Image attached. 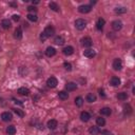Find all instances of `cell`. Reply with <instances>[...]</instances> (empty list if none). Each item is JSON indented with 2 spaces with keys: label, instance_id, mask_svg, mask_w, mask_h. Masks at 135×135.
I'll return each mask as SVG.
<instances>
[{
  "label": "cell",
  "instance_id": "cell-1",
  "mask_svg": "<svg viewBox=\"0 0 135 135\" xmlns=\"http://www.w3.org/2000/svg\"><path fill=\"white\" fill-rule=\"evenodd\" d=\"M75 27L77 30H79V31L85 30V27H87V21L84 19H77L75 21Z\"/></svg>",
  "mask_w": 135,
  "mask_h": 135
},
{
  "label": "cell",
  "instance_id": "cell-2",
  "mask_svg": "<svg viewBox=\"0 0 135 135\" xmlns=\"http://www.w3.org/2000/svg\"><path fill=\"white\" fill-rule=\"evenodd\" d=\"M47 85L49 88H55L57 85H58V81L55 77H50L48 80H47Z\"/></svg>",
  "mask_w": 135,
  "mask_h": 135
},
{
  "label": "cell",
  "instance_id": "cell-3",
  "mask_svg": "<svg viewBox=\"0 0 135 135\" xmlns=\"http://www.w3.org/2000/svg\"><path fill=\"white\" fill-rule=\"evenodd\" d=\"M92 10L91 5H88V4H84V5H80V7H78V11L80 13L82 14H87V13H90Z\"/></svg>",
  "mask_w": 135,
  "mask_h": 135
},
{
  "label": "cell",
  "instance_id": "cell-4",
  "mask_svg": "<svg viewBox=\"0 0 135 135\" xmlns=\"http://www.w3.org/2000/svg\"><path fill=\"white\" fill-rule=\"evenodd\" d=\"M43 33L48 36V38H49V37H51L52 35H54V34H55V28L52 27V25H48V27L44 28Z\"/></svg>",
  "mask_w": 135,
  "mask_h": 135
},
{
  "label": "cell",
  "instance_id": "cell-5",
  "mask_svg": "<svg viewBox=\"0 0 135 135\" xmlns=\"http://www.w3.org/2000/svg\"><path fill=\"white\" fill-rule=\"evenodd\" d=\"M1 118L3 121H11V120L13 119V115L10 112H3V113L1 114Z\"/></svg>",
  "mask_w": 135,
  "mask_h": 135
},
{
  "label": "cell",
  "instance_id": "cell-6",
  "mask_svg": "<svg viewBox=\"0 0 135 135\" xmlns=\"http://www.w3.org/2000/svg\"><path fill=\"white\" fill-rule=\"evenodd\" d=\"M112 28H113L114 31H120L122 28V22L119 21V20H115V21L112 22Z\"/></svg>",
  "mask_w": 135,
  "mask_h": 135
},
{
  "label": "cell",
  "instance_id": "cell-7",
  "mask_svg": "<svg viewBox=\"0 0 135 135\" xmlns=\"http://www.w3.org/2000/svg\"><path fill=\"white\" fill-rule=\"evenodd\" d=\"M81 42H82V45L85 48H90L92 44H93V41L90 37H85V38L81 39Z\"/></svg>",
  "mask_w": 135,
  "mask_h": 135
},
{
  "label": "cell",
  "instance_id": "cell-8",
  "mask_svg": "<svg viewBox=\"0 0 135 135\" xmlns=\"http://www.w3.org/2000/svg\"><path fill=\"white\" fill-rule=\"evenodd\" d=\"M113 68H114V70H116V71L121 70V68H122V61L120 59H115L113 61Z\"/></svg>",
  "mask_w": 135,
  "mask_h": 135
},
{
  "label": "cell",
  "instance_id": "cell-9",
  "mask_svg": "<svg viewBox=\"0 0 135 135\" xmlns=\"http://www.w3.org/2000/svg\"><path fill=\"white\" fill-rule=\"evenodd\" d=\"M55 54H56V50L53 47L47 48V50H45V55H47L48 57H53Z\"/></svg>",
  "mask_w": 135,
  "mask_h": 135
},
{
  "label": "cell",
  "instance_id": "cell-10",
  "mask_svg": "<svg viewBox=\"0 0 135 135\" xmlns=\"http://www.w3.org/2000/svg\"><path fill=\"white\" fill-rule=\"evenodd\" d=\"M62 52H64V54L65 56H70L74 53V49H73V47H71V45H68V47H65L64 50H62Z\"/></svg>",
  "mask_w": 135,
  "mask_h": 135
},
{
  "label": "cell",
  "instance_id": "cell-11",
  "mask_svg": "<svg viewBox=\"0 0 135 135\" xmlns=\"http://www.w3.org/2000/svg\"><path fill=\"white\" fill-rule=\"evenodd\" d=\"M120 78H118V77H116V76H114V77H112L111 80H110V84L111 85H113V87H118V85H120Z\"/></svg>",
  "mask_w": 135,
  "mask_h": 135
},
{
  "label": "cell",
  "instance_id": "cell-12",
  "mask_svg": "<svg viewBox=\"0 0 135 135\" xmlns=\"http://www.w3.org/2000/svg\"><path fill=\"white\" fill-rule=\"evenodd\" d=\"M84 55L85 57H88V58H93V57L96 55V53H95V51H94V50H91V49H89V50H85L84 52Z\"/></svg>",
  "mask_w": 135,
  "mask_h": 135
},
{
  "label": "cell",
  "instance_id": "cell-13",
  "mask_svg": "<svg viewBox=\"0 0 135 135\" xmlns=\"http://www.w3.org/2000/svg\"><path fill=\"white\" fill-rule=\"evenodd\" d=\"M91 118V115L88 113V112H81V114H80V119L82 120V121H85V122H87L89 121Z\"/></svg>",
  "mask_w": 135,
  "mask_h": 135
},
{
  "label": "cell",
  "instance_id": "cell-14",
  "mask_svg": "<svg viewBox=\"0 0 135 135\" xmlns=\"http://www.w3.org/2000/svg\"><path fill=\"white\" fill-rule=\"evenodd\" d=\"M105 23H106L105 19H103V18H99L98 20H97V22H96V28H97V30L101 31L102 28H103V27H105Z\"/></svg>",
  "mask_w": 135,
  "mask_h": 135
},
{
  "label": "cell",
  "instance_id": "cell-15",
  "mask_svg": "<svg viewBox=\"0 0 135 135\" xmlns=\"http://www.w3.org/2000/svg\"><path fill=\"white\" fill-rule=\"evenodd\" d=\"M57 125H58V122H57V120H55V119H51L48 121V127H49V129H51V130L56 129Z\"/></svg>",
  "mask_w": 135,
  "mask_h": 135
},
{
  "label": "cell",
  "instance_id": "cell-16",
  "mask_svg": "<svg viewBox=\"0 0 135 135\" xmlns=\"http://www.w3.org/2000/svg\"><path fill=\"white\" fill-rule=\"evenodd\" d=\"M65 89H67V91H74L77 89V85L75 82H68L65 85Z\"/></svg>",
  "mask_w": 135,
  "mask_h": 135
},
{
  "label": "cell",
  "instance_id": "cell-17",
  "mask_svg": "<svg viewBox=\"0 0 135 135\" xmlns=\"http://www.w3.org/2000/svg\"><path fill=\"white\" fill-rule=\"evenodd\" d=\"M18 93L20 94V95L28 96V94H30V90H28V88H24V87H22V88H19V89H18Z\"/></svg>",
  "mask_w": 135,
  "mask_h": 135
},
{
  "label": "cell",
  "instance_id": "cell-18",
  "mask_svg": "<svg viewBox=\"0 0 135 135\" xmlns=\"http://www.w3.org/2000/svg\"><path fill=\"white\" fill-rule=\"evenodd\" d=\"M1 25H2V28H5V30H7V28H11V25H12V23H11V21L8 19H3L1 21Z\"/></svg>",
  "mask_w": 135,
  "mask_h": 135
},
{
  "label": "cell",
  "instance_id": "cell-19",
  "mask_svg": "<svg viewBox=\"0 0 135 135\" xmlns=\"http://www.w3.org/2000/svg\"><path fill=\"white\" fill-rule=\"evenodd\" d=\"M111 113H112V110L110 108H102L101 110H100V114H101V115L109 116V115H111Z\"/></svg>",
  "mask_w": 135,
  "mask_h": 135
},
{
  "label": "cell",
  "instance_id": "cell-20",
  "mask_svg": "<svg viewBox=\"0 0 135 135\" xmlns=\"http://www.w3.org/2000/svg\"><path fill=\"white\" fill-rule=\"evenodd\" d=\"M14 36H15L16 39H21L22 38V31L20 28H17L15 30V33H14Z\"/></svg>",
  "mask_w": 135,
  "mask_h": 135
},
{
  "label": "cell",
  "instance_id": "cell-21",
  "mask_svg": "<svg viewBox=\"0 0 135 135\" xmlns=\"http://www.w3.org/2000/svg\"><path fill=\"white\" fill-rule=\"evenodd\" d=\"M58 97L61 100H65V99L69 98V94L64 91H60V92H58Z\"/></svg>",
  "mask_w": 135,
  "mask_h": 135
},
{
  "label": "cell",
  "instance_id": "cell-22",
  "mask_svg": "<svg viewBox=\"0 0 135 135\" xmlns=\"http://www.w3.org/2000/svg\"><path fill=\"white\" fill-rule=\"evenodd\" d=\"M49 7H50V8L52 11H54V12H58L59 11V7H58V4H57L56 2H50Z\"/></svg>",
  "mask_w": 135,
  "mask_h": 135
},
{
  "label": "cell",
  "instance_id": "cell-23",
  "mask_svg": "<svg viewBox=\"0 0 135 135\" xmlns=\"http://www.w3.org/2000/svg\"><path fill=\"white\" fill-rule=\"evenodd\" d=\"M89 132H90L91 135H97L98 133H100V130L97 127H91L89 129Z\"/></svg>",
  "mask_w": 135,
  "mask_h": 135
},
{
  "label": "cell",
  "instance_id": "cell-24",
  "mask_svg": "<svg viewBox=\"0 0 135 135\" xmlns=\"http://www.w3.org/2000/svg\"><path fill=\"white\" fill-rule=\"evenodd\" d=\"M87 101L88 102H94L96 101V96L93 93H89L87 95Z\"/></svg>",
  "mask_w": 135,
  "mask_h": 135
},
{
  "label": "cell",
  "instance_id": "cell-25",
  "mask_svg": "<svg viewBox=\"0 0 135 135\" xmlns=\"http://www.w3.org/2000/svg\"><path fill=\"white\" fill-rule=\"evenodd\" d=\"M54 42H55L56 44H58V45H62L64 43V39L62 38L61 36H57L55 39H54Z\"/></svg>",
  "mask_w": 135,
  "mask_h": 135
},
{
  "label": "cell",
  "instance_id": "cell-26",
  "mask_svg": "<svg viewBox=\"0 0 135 135\" xmlns=\"http://www.w3.org/2000/svg\"><path fill=\"white\" fill-rule=\"evenodd\" d=\"M117 98L119 100H126L128 98V94L125 93V92H120V93L117 94Z\"/></svg>",
  "mask_w": 135,
  "mask_h": 135
},
{
  "label": "cell",
  "instance_id": "cell-27",
  "mask_svg": "<svg viewBox=\"0 0 135 135\" xmlns=\"http://www.w3.org/2000/svg\"><path fill=\"white\" fill-rule=\"evenodd\" d=\"M96 123H97V126H99V127H102V126L106 125V120H105V118H102V117H97Z\"/></svg>",
  "mask_w": 135,
  "mask_h": 135
},
{
  "label": "cell",
  "instance_id": "cell-28",
  "mask_svg": "<svg viewBox=\"0 0 135 135\" xmlns=\"http://www.w3.org/2000/svg\"><path fill=\"white\" fill-rule=\"evenodd\" d=\"M7 132L10 135H13V134L16 133V128L14 127V126H8L7 129Z\"/></svg>",
  "mask_w": 135,
  "mask_h": 135
},
{
  "label": "cell",
  "instance_id": "cell-29",
  "mask_svg": "<svg viewBox=\"0 0 135 135\" xmlns=\"http://www.w3.org/2000/svg\"><path fill=\"white\" fill-rule=\"evenodd\" d=\"M75 103H76L77 107H81V106L84 105V99H82V97H76Z\"/></svg>",
  "mask_w": 135,
  "mask_h": 135
},
{
  "label": "cell",
  "instance_id": "cell-30",
  "mask_svg": "<svg viewBox=\"0 0 135 135\" xmlns=\"http://www.w3.org/2000/svg\"><path fill=\"white\" fill-rule=\"evenodd\" d=\"M127 8L126 7H117L115 8V13L116 14H125V13H127Z\"/></svg>",
  "mask_w": 135,
  "mask_h": 135
},
{
  "label": "cell",
  "instance_id": "cell-31",
  "mask_svg": "<svg viewBox=\"0 0 135 135\" xmlns=\"http://www.w3.org/2000/svg\"><path fill=\"white\" fill-rule=\"evenodd\" d=\"M27 17H28V19L30 20V21H33V22H36V21H37V19H38L35 14H28V15Z\"/></svg>",
  "mask_w": 135,
  "mask_h": 135
},
{
  "label": "cell",
  "instance_id": "cell-32",
  "mask_svg": "<svg viewBox=\"0 0 135 135\" xmlns=\"http://www.w3.org/2000/svg\"><path fill=\"white\" fill-rule=\"evenodd\" d=\"M14 112L17 114L18 116L20 117H23L24 116V113H23V111H21V110H19V109H14Z\"/></svg>",
  "mask_w": 135,
  "mask_h": 135
},
{
  "label": "cell",
  "instance_id": "cell-33",
  "mask_svg": "<svg viewBox=\"0 0 135 135\" xmlns=\"http://www.w3.org/2000/svg\"><path fill=\"white\" fill-rule=\"evenodd\" d=\"M125 113H127V114H131L132 113V109H131V107L129 105L125 106Z\"/></svg>",
  "mask_w": 135,
  "mask_h": 135
},
{
  "label": "cell",
  "instance_id": "cell-34",
  "mask_svg": "<svg viewBox=\"0 0 135 135\" xmlns=\"http://www.w3.org/2000/svg\"><path fill=\"white\" fill-rule=\"evenodd\" d=\"M64 69L67 71H71L72 70V65H71V64H69V62H64Z\"/></svg>",
  "mask_w": 135,
  "mask_h": 135
},
{
  "label": "cell",
  "instance_id": "cell-35",
  "mask_svg": "<svg viewBox=\"0 0 135 135\" xmlns=\"http://www.w3.org/2000/svg\"><path fill=\"white\" fill-rule=\"evenodd\" d=\"M47 39H48V36L45 35V34H44L43 32H42V33H41V35H40V40H41V41H45Z\"/></svg>",
  "mask_w": 135,
  "mask_h": 135
},
{
  "label": "cell",
  "instance_id": "cell-36",
  "mask_svg": "<svg viewBox=\"0 0 135 135\" xmlns=\"http://www.w3.org/2000/svg\"><path fill=\"white\" fill-rule=\"evenodd\" d=\"M28 12H36V7H33V5H31V7H28Z\"/></svg>",
  "mask_w": 135,
  "mask_h": 135
},
{
  "label": "cell",
  "instance_id": "cell-37",
  "mask_svg": "<svg viewBox=\"0 0 135 135\" xmlns=\"http://www.w3.org/2000/svg\"><path fill=\"white\" fill-rule=\"evenodd\" d=\"M12 18H13L14 21H19V20H20V16L19 15H16V14H15V15H13Z\"/></svg>",
  "mask_w": 135,
  "mask_h": 135
},
{
  "label": "cell",
  "instance_id": "cell-38",
  "mask_svg": "<svg viewBox=\"0 0 135 135\" xmlns=\"http://www.w3.org/2000/svg\"><path fill=\"white\" fill-rule=\"evenodd\" d=\"M100 132H101L102 135H111L110 131H107V130H103V131H100Z\"/></svg>",
  "mask_w": 135,
  "mask_h": 135
},
{
  "label": "cell",
  "instance_id": "cell-39",
  "mask_svg": "<svg viewBox=\"0 0 135 135\" xmlns=\"http://www.w3.org/2000/svg\"><path fill=\"white\" fill-rule=\"evenodd\" d=\"M99 94H100V96H101V97H106V94H105V92H103V90H100Z\"/></svg>",
  "mask_w": 135,
  "mask_h": 135
},
{
  "label": "cell",
  "instance_id": "cell-40",
  "mask_svg": "<svg viewBox=\"0 0 135 135\" xmlns=\"http://www.w3.org/2000/svg\"><path fill=\"white\" fill-rule=\"evenodd\" d=\"M38 3H39V1H38V0H35V1L33 0V4H38Z\"/></svg>",
  "mask_w": 135,
  "mask_h": 135
},
{
  "label": "cell",
  "instance_id": "cell-41",
  "mask_svg": "<svg viewBox=\"0 0 135 135\" xmlns=\"http://www.w3.org/2000/svg\"><path fill=\"white\" fill-rule=\"evenodd\" d=\"M15 102H16V103H18V105H20V106H22V102H20L19 100H15Z\"/></svg>",
  "mask_w": 135,
  "mask_h": 135
},
{
  "label": "cell",
  "instance_id": "cell-42",
  "mask_svg": "<svg viewBox=\"0 0 135 135\" xmlns=\"http://www.w3.org/2000/svg\"><path fill=\"white\" fill-rule=\"evenodd\" d=\"M91 3H92V4H95L96 1H93V0H91Z\"/></svg>",
  "mask_w": 135,
  "mask_h": 135
}]
</instances>
